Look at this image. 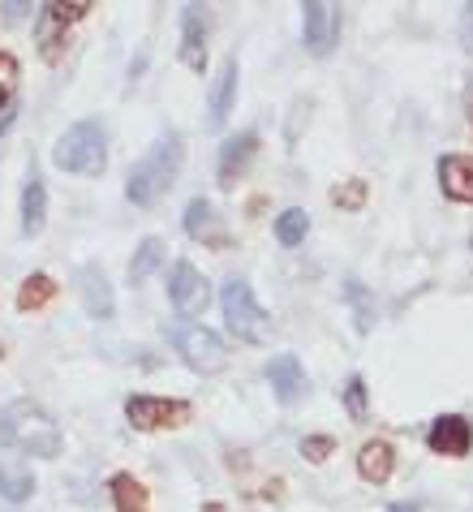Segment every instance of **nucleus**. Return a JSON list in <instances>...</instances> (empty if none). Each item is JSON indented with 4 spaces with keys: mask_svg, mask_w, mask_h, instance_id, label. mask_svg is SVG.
I'll return each mask as SVG.
<instances>
[{
    "mask_svg": "<svg viewBox=\"0 0 473 512\" xmlns=\"http://www.w3.org/2000/svg\"><path fill=\"white\" fill-rule=\"evenodd\" d=\"M0 444L13 452H26V457L56 461L65 448V435L39 401H13L0 409Z\"/></svg>",
    "mask_w": 473,
    "mask_h": 512,
    "instance_id": "1",
    "label": "nucleus"
},
{
    "mask_svg": "<svg viewBox=\"0 0 473 512\" xmlns=\"http://www.w3.org/2000/svg\"><path fill=\"white\" fill-rule=\"evenodd\" d=\"M181 160H185L181 134H177V130H164V134L147 147V155H142V160L129 168L125 198H129L134 207H155V203H160V198L172 190V181H177Z\"/></svg>",
    "mask_w": 473,
    "mask_h": 512,
    "instance_id": "2",
    "label": "nucleus"
},
{
    "mask_svg": "<svg viewBox=\"0 0 473 512\" xmlns=\"http://www.w3.org/2000/svg\"><path fill=\"white\" fill-rule=\"evenodd\" d=\"M52 164L61 168V173H74V177H104V168H108L104 125L99 121H74L61 138H56Z\"/></svg>",
    "mask_w": 473,
    "mask_h": 512,
    "instance_id": "3",
    "label": "nucleus"
},
{
    "mask_svg": "<svg viewBox=\"0 0 473 512\" xmlns=\"http://www.w3.org/2000/svg\"><path fill=\"white\" fill-rule=\"evenodd\" d=\"M220 310H224V323L228 332L246 345H267L271 340V315L258 306V297L246 280H228L224 293H220Z\"/></svg>",
    "mask_w": 473,
    "mask_h": 512,
    "instance_id": "4",
    "label": "nucleus"
},
{
    "mask_svg": "<svg viewBox=\"0 0 473 512\" xmlns=\"http://www.w3.org/2000/svg\"><path fill=\"white\" fill-rule=\"evenodd\" d=\"M164 332H168L172 345H177L181 362L190 366V371H198V375H220L224 366H228V349H224V340L215 336L211 327L185 319V323H168Z\"/></svg>",
    "mask_w": 473,
    "mask_h": 512,
    "instance_id": "5",
    "label": "nucleus"
},
{
    "mask_svg": "<svg viewBox=\"0 0 473 512\" xmlns=\"http://www.w3.org/2000/svg\"><path fill=\"white\" fill-rule=\"evenodd\" d=\"M95 5L91 0H56V5H43L39 9V18H35V39H39V56L48 65H56L65 56V48H69V31L91 13Z\"/></svg>",
    "mask_w": 473,
    "mask_h": 512,
    "instance_id": "6",
    "label": "nucleus"
},
{
    "mask_svg": "<svg viewBox=\"0 0 473 512\" xmlns=\"http://www.w3.org/2000/svg\"><path fill=\"white\" fill-rule=\"evenodd\" d=\"M125 418L134 431H177L194 418L190 401H172V396H129Z\"/></svg>",
    "mask_w": 473,
    "mask_h": 512,
    "instance_id": "7",
    "label": "nucleus"
},
{
    "mask_svg": "<svg viewBox=\"0 0 473 512\" xmlns=\"http://www.w3.org/2000/svg\"><path fill=\"white\" fill-rule=\"evenodd\" d=\"M168 302L177 306L181 319H198V315L207 310L211 284H207V276L198 272L190 259H177V263H172V272H168Z\"/></svg>",
    "mask_w": 473,
    "mask_h": 512,
    "instance_id": "8",
    "label": "nucleus"
},
{
    "mask_svg": "<svg viewBox=\"0 0 473 512\" xmlns=\"http://www.w3.org/2000/svg\"><path fill=\"white\" fill-rule=\"evenodd\" d=\"M301 39H306L310 56H327L340 39V9L327 0H306L301 5Z\"/></svg>",
    "mask_w": 473,
    "mask_h": 512,
    "instance_id": "9",
    "label": "nucleus"
},
{
    "mask_svg": "<svg viewBox=\"0 0 473 512\" xmlns=\"http://www.w3.org/2000/svg\"><path fill=\"white\" fill-rule=\"evenodd\" d=\"M426 448L435 452V457H469V448H473V422L465 414H443L430 422V431H426Z\"/></svg>",
    "mask_w": 473,
    "mask_h": 512,
    "instance_id": "10",
    "label": "nucleus"
},
{
    "mask_svg": "<svg viewBox=\"0 0 473 512\" xmlns=\"http://www.w3.org/2000/svg\"><path fill=\"white\" fill-rule=\"evenodd\" d=\"M237 78H241L237 56H224L220 74L211 78V91H207V130H224L228 125V112L237 104Z\"/></svg>",
    "mask_w": 473,
    "mask_h": 512,
    "instance_id": "11",
    "label": "nucleus"
},
{
    "mask_svg": "<svg viewBox=\"0 0 473 512\" xmlns=\"http://www.w3.org/2000/svg\"><path fill=\"white\" fill-rule=\"evenodd\" d=\"M78 297H82V310L99 323H108L117 315V297H112V284H108V272L99 263H86L78 272Z\"/></svg>",
    "mask_w": 473,
    "mask_h": 512,
    "instance_id": "12",
    "label": "nucleus"
},
{
    "mask_svg": "<svg viewBox=\"0 0 473 512\" xmlns=\"http://www.w3.org/2000/svg\"><path fill=\"white\" fill-rule=\"evenodd\" d=\"M181 65L203 74L207 69V13L203 5H181Z\"/></svg>",
    "mask_w": 473,
    "mask_h": 512,
    "instance_id": "13",
    "label": "nucleus"
},
{
    "mask_svg": "<svg viewBox=\"0 0 473 512\" xmlns=\"http://www.w3.org/2000/svg\"><path fill=\"white\" fill-rule=\"evenodd\" d=\"M254 151H258V134H254V130H241V134H233V138H224V147H220V168H215L224 190H233L237 181L246 177Z\"/></svg>",
    "mask_w": 473,
    "mask_h": 512,
    "instance_id": "14",
    "label": "nucleus"
},
{
    "mask_svg": "<svg viewBox=\"0 0 473 512\" xmlns=\"http://www.w3.org/2000/svg\"><path fill=\"white\" fill-rule=\"evenodd\" d=\"M181 224H185V233H190L194 241H203V246H211V250H228V233L220 229V216H215V207L207 203L203 194L185 203Z\"/></svg>",
    "mask_w": 473,
    "mask_h": 512,
    "instance_id": "15",
    "label": "nucleus"
},
{
    "mask_svg": "<svg viewBox=\"0 0 473 512\" xmlns=\"http://www.w3.org/2000/svg\"><path fill=\"white\" fill-rule=\"evenodd\" d=\"M267 383H271V392H276L280 405H297L301 396H306V388H310L306 371H301V362H297V353H280V358H271Z\"/></svg>",
    "mask_w": 473,
    "mask_h": 512,
    "instance_id": "16",
    "label": "nucleus"
},
{
    "mask_svg": "<svg viewBox=\"0 0 473 512\" xmlns=\"http://www.w3.org/2000/svg\"><path fill=\"white\" fill-rule=\"evenodd\" d=\"M392 469H396V448L387 439H366L362 452H357V474L370 487H387L392 482Z\"/></svg>",
    "mask_w": 473,
    "mask_h": 512,
    "instance_id": "17",
    "label": "nucleus"
},
{
    "mask_svg": "<svg viewBox=\"0 0 473 512\" xmlns=\"http://www.w3.org/2000/svg\"><path fill=\"white\" fill-rule=\"evenodd\" d=\"M439 186L452 203H473V155H443Z\"/></svg>",
    "mask_w": 473,
    "mask_h": 512,
    "instance_id": "18",
    "label": "nucleus"
},
{
    "mask_svg": "<svg viewBox=\"0 0 473 512\" xmlns=\"http://www.w3.org/2000/svg\"><path fill=\"white\" fill-rule=\"evenodd\" d=\"M43 220H48V190H43V177L31 173L22 186V233L26 237L43 233Z\"/></svg>",
    "mask_w": 473,
    "mask_h": 512,
    "instance_id": "19",
    "label": "nucleus"
},
{
    "mask_svg": "<svg viewBox=\"0 0 473 512\" xmlns=\"http://www.w3.org/2000/svg\"><path fill=\"white\" fill-rule=\"evenodd\" d=\"M108 491H112V504H117V512H151V491L142 487L134 474H125V469L108 478Z\"/></svg>",
    "mask_w": 473,
    "mask_h": 512,
    "instance_id": "20",
    "label": "nucleus"
},
{
    "mask_svg": "<svg viewBox=\"0 0 473 512\" xmlns=\"http://www.w3.org/2000/svg\"><path fill=\"white\" fill-rule=\"evenodd\" d=\"M164 254H168V246L160 237H142L138 250H134V259H129V280L142 284L147 276H155V272H160V263H164Z\"/></svg>",
    "mask_w": 473,
    "mask_h": 512,
    "instance_id": "21",
    "label": "nucleus"
},
{
    "mask_svg": "<svg viewBox=\"0 0 473 512\" xmlns=\"http://www.w3.org/2000/svg\"><path fill=\"white\" fill-rule=\"evenodd\" d=\"M56 297V280L48 272H35V276H26L22 280V289H18V310L26 315V310H43Z\"/></svg>",
    "mask_w": 473,
    "mask_h": 512,
    "instance_id": "22",
    "label": "nucleus"
},
{
    "mask_svg": "<svg viewBox=\"0 0 473 512\" xmlns=\"http://www.w3.org/2000/svg\"><path fill=\"white\" fill-rule=\"evenodd\" d=\"M0 495H5L9 504H22L35 495V474L22 465H0Z\"/></svg>",
    "mask_w": 473,
    "mask_h": 512,
    "instance_id": "23",
    "label": "nucleus"
},
{
    "mask_svg": "<svg viewBox=\"0 0 473 512\" xmlns=\"http://www.w3.org/2000/svg\"><path fill=\"white\" fill-rule=\"evenodd\" d=\"M310 233V216L301 207H289L284 216H276V241L280 246H301Z\"/></svg>",
    "mask_w": 473,
    "mask_h": 512,
    "instance_id": "24",
    "label": "nucleus"
},
{
    "mask_svg": "<svg viewBox=\"0 0 473 512\" xmlns=\"http://www.w3.org/2000/svg\"><path fill=\"white\" fill-rule=\"evenodd\" d=\"M366 198H370V186H366L362 177H349V181H340V186L332 190V203H336L340 211H362Z\"/></svg>",
    "mask_w": 473,
    "mask_h": 512,
    "instance_id": "25",
    "label": "nucleus"
},
{
    "mask_svg": "<svg viewBox=\"0 0 473 512\" xmlns=\"http://www.w3.org/2000/svg\"><path fill=\"white\" fill-rule=\"evenodd\" d=\"M18 78H22V65L13 61L9 52H0V112L13 108V95H18Z\"/></svg>",
    "mask_w": 473,
    "mask_h": 512,
    "instance_id": "26",
    "label": "nucleus"
},
{
    "mask_svg": "<svg viewBox=\"0 0 473 512\" xmlns=\"http://www.w3.org/2000/svg\"><path fill=\"white\" fill-rule=\"evenodd\" d=\"M344 409H349L353 422H366V379L362 375H353L344 383Z\"/></svg>",
    "mask_w": 473,
    "mask_h": 512,
    "instance_id": "27",
    "label": "nucleus"
},
{
    "mask_svg": "<svg viewBox=\"0 0 473 512\" xmlns=\"http://www.w3.org/2000/svg\"><path fill=\"white\" fill-rule=\"evenodd\" d=\"M332 448H336V444H332V439H327V435H310V439H301V457L314 461V465L332 457Z\"/></svg>",
    "mask_w": 473,
    "mask_h": 512,
    "instance_id": "28",
    "label": "nucleus"
},
{
    "mask_svg": "<svg viewBox=\"0 0 473 512\" xmlns=\"http://www.w3.org/2000/svg\"><path fill=\"white\" fill-rule=\"evenodd\" d=\"M349 302H353V310H357V332H370V306H366V289L357 280H349Z\"/></svg>",
    "mask_w": 473,
    "mask_h": 512,
    "instance_id": "29",
    "label": "nucleus"
},
{
    "mask_svg": "<svg viewBox=\"0 0 473 512\" xmlns=\"http://www.w3.org/2000/svg\"><path fill=\"white\" fill-rule=\"evenodd\" d=\"M0 9H5L9 22H18V18H26V9H31V5H18V0H9V5H0Z\"/></svg>",
    "mask_w": 473,
    "mask_h": 512,
    "instance_id": "30",
    "label": "nucleus"
},
{
    "mask_svg": "<svg viewBox=\"0 0 473 512\" xmlns=\"http://www.w3.org/2000/svg\"><path fill=\"white\" fill-rule=\"evenodd\" d=\"M13 121H18V108H5V112H0V134H5Z\"/></svg>",
    "mask_w": 473,
    "mask_h": 512,
    "instance_id": "31",
    "label": "nucleus"
},
{
    "mask_svg": "<svg viewBox=\"0 0 473 512\" xmlns=\"http://www.w3.org/2000/svg\"><path fill=\"white\" fill-rule=\"evenodd\" d=\"M465 39H469V52H473V5H469V13H465Z\"/></svg>",
    "mask_w": 473,
    "mask_h": 512,
    "instance_id": "32",
    "label": "nucleus"
},
{
    "mask_svg": "<svg viewBox=\"0 0 473 512\" xmlns=\"http://www.w3.org/2000/svg\"><path fill=\"white\" fill-rule=\"evenodd\" d=\"M387 512H418V504H409V500H400V504H387Z\"/></svg>",
    "mask_w": 473,
    "mask_h": 512,
    "instance_id": "33",
    "label": "nucleus"
},
{
    "mask_svg": "<svg viewBox=\"0 0 473 512\" xmlns=\"http://www.w3.org/2000/svg\"><path fill=\"white\" fill-rule=\"evenodd\" d=\"M203 512H224V508H220V504H207V508H203Z\"/></svg>",
    "mask_w": 473,
    "mask_h": 512,
    "instance_id": "34",
    "label": "nucleus"
},
{
    "mask_svg": "<svg viewBox=\"0 0 473 512\" xmlns=\"http://www.w3.org/2000/svg\"><path fill=\"white\" fill-rule=\"evenodd\" d=\"M469 125H473V95H469Z\"/></svg>",
    "mask_w": 473,
    "mask_h": 512,
    "instance_id": "35",
    "label": "nucleus"
},
{
    "mask_svg": "<svg viewBox=\"0 0 473 512\" xmlns=\"http://www.w3.org/2000/svg\"><path fill=\"white\" fill-rule=\"evenodd\" d=\"M0 358H5V349H0Z\"/></svg>",
    "mask_w": 473,
    "mask_h": 512,
    "instance_id": "36",
    "label": "nucleus"
}]
</instances>
